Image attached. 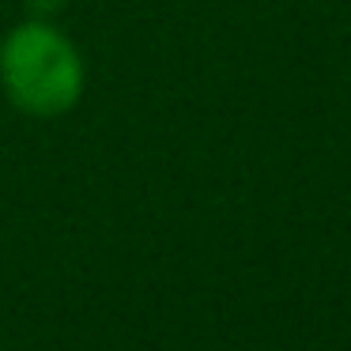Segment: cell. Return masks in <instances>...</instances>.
<instances>
[{
  "label": "cell",
  "instance_id": "cell-1",
  "mask_svg": "<svg viewBox=\"0 0 351 351\" xmlns=\"http://www.w3.org/2000/svg\"><path fill=\"white\" fill-rule=\"evenodd\" d=\"M0 87L31 117L69 114L84 91V61L49 23H23L0 42Z\"/></svg>",
  "mask_w": 351,
  "mask_h": 351
}]
</instances>
